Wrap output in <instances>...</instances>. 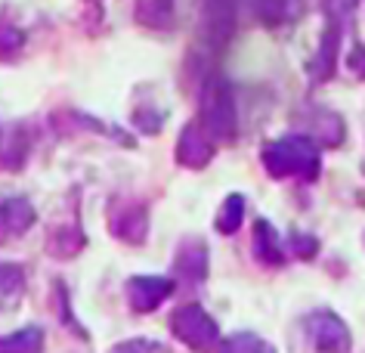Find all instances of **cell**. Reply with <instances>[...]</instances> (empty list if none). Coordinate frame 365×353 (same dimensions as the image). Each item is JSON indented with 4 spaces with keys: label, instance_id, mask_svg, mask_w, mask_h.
<instances>
[{
    "label": "cell",
    "instance_id": "7",
    "mask_svg": "<svg viewBox=\"0 0 365 353\" xmlns=\"http://www.w3.org/2000/svg\"><path fill=\"white\" fill-rule=\"evenodd\" d=\"M223 353H272L267 344L257 341V338H251V334H239V338H232V341H226V347Z\"/></svg>",
    "mask_w": 365,
    "mask_h": 353
},
{
    "label": "cell",
    "instance_id": "5",
    "mask_svg": "<svg viewBox=\"0 0 365 353\" xmlns=\"http://www.w3.org/2000/svg\"><path fill=\"white\" fill-rule=\"evenodd\" d=\"M29 223H31V208H29V202H22V198H13V202H6L0 208V232L4 235L19 232Z\"/></svg>",
    "mask_w": 365,
    "mask_h": 353
},
{
    "label": "cell",
    "instance_id": "2",
    "mask_svg": "<svg viewBox=\"0 0 365 353\" xmlns=\"http://www.w3.org/2000/svg\"><path fill=\"white\" fill-rule=\"evenodd\" d=\"M173 329L195 350H211L217 344V325L202 313V307H182V310L173 316Z\"/></svg>",
    "mask_w": 365,
    "mask_h": 353
},
{
    "label": "cell",
    "instance_id": "9",
    "mask_svg": "<svg viewBox=\"0 0 365 353\" xmlns=\"http://www.w3.org/2000/svg\"><path fill=\"white\" fill-rule=\"evenodd\" d=\"M239 223H242V198L232 195L230 202H226V220L220 217V230L232 232V230H239Z\"/></svg>",
    "mask_w": 365,
    "mask_h": 353
},
{
    "label": "cell",
    "instance_id": "8",
    "mask_svg": "<svg viewBox=\"0 0 365 353\" xmlns=\"http://www.w3.org/2000/svg\"><path fill=\"white\" fill-rule=\"evenodd\" d=\"M276 232H269L267 223H257V251L267 260H279V248H276V239H272Z\"/></svg>",
    "mask_w": 365,
    "mask_h": 353
},
{
    "label": "cell",
    "instance_id": "1",
    "mask_svg": "<svg viewBox=\"0 0 365 353\" xmlns=\"http://www.w3.org/2000/svg\"><path fill=\"white\" fill-rule=\"evenodd\" d=\"M267 168L272 174H300V177H313L319 170V152L307 137H285L279 143H272L267 149Z\"/></svg>",
    "mask_w": 365,
    "mask_h": 353
},
{
    "label": "cell",
    "instance_id": "3",
    "mask_svg": "<svg viewBox=\"0 0 365 353\" xmlns=\"http://www.w3.org/2000/svg\"><path fill=\"white\" fill-rule=\"evenodd\" d=\"M309 332H313V344L325 353H344L350 347V334H346L344 322L331 313H316L309 319Z\"/></svg>",
    "mask_w": 365,
    "mask_h": 353
},
{
    "label": "cell",
    "instance_id": "6",
    "mask_svg": "<svg viewBox=\"0 0 365 353\" xmlns=\"http://www.w3.org/2000/svg\"><path fill=\"white\" fill-rule=\"evenodd\" d=\"M41 350V332L31 329V332H19L13 338H4L0 341V353H38Z\"/></svg>",
    "mask_w": 365,
    "mask_h": 353
},
{
    "label": "cell",
    "instance_id": "4",
    "mask_svg": "<svg viewBox=\"0 0 365 353\" xmlns=\"http://www.w3.org/2000/svg\"><path fill=\"white\" fill-rule=\"evenodd\" d=\"M168 292H170V282H164V279H133L130 282V304L136 310H152L158 301H164Z\"/></svg>",
    "mask_w": 365,
    "mask_h": 353
}]
</instances>
